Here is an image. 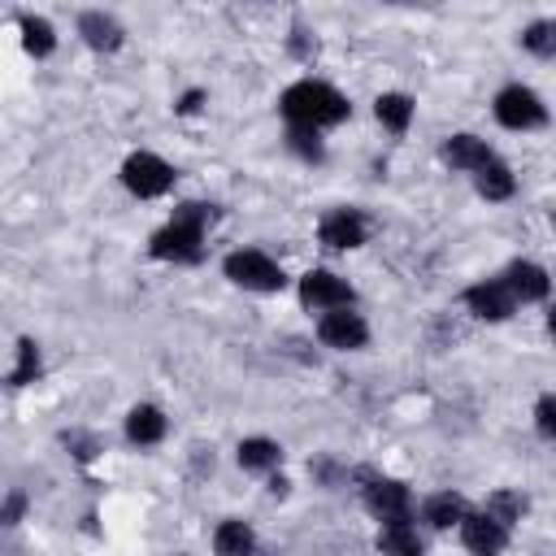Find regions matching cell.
Wrapping results in <instances>:
<instances>
[{
    "instance_id": "6da1fadb",
    "label": "cell",
    "mask_w": 556,
    "mask_h": 556,
    "mask_svg": "<svg viewBox=\"0 0 556 556\" xmlns=\"http://www.w3.org/2000/svg\"><path fill=\"white\" fill-rule=\"evenodd\" d=\"M278 109H282V117H287L291 126H313V130L334 126V122H343V117L352 113L348 96L334 91V87L321 83V78H300V83H291V87L278 96Z\"/></svg>"
},
{
    "instance_id": "7a4b0ae2",
    "label": "cell",
    "mask_w": 556,
    "mask_h": 556,
    "mask_svg": "<svg viewBox=\"0 0 556 556\" xmlns=\"http://www.w3.org/2000/svg\"><path fill=\"white\" fill-rule=\"evenodd\" d=\"M222 274H226L235 287H243V291H282V282H287V274L278 269V261L265 256V252H256V248L230 252V256L222 261Z\"/></svg>"
},
{
    "instance_id": "3957f363",
    "label": "cell",
    "mask_w": 556,
    "mask_h": 556,
    "mask_svg": "<svg viewBox=\"0 0 556 556\" xmlns=\"http://www.w3.org/2000/svg\"><path fill=\"white\" fill-rule=\"evenodd\" d=\"M174 165L169 161H161L156 152H130L126 161H122V182H126V191L130 195H139V200H156V195H165L169 187H174Z\"/></svg>"
},
{
    "instance_id": "277c9868",
    "label": "cell",
    "mask_w": 556,
    "mask_h": 556,
    "mask_svg": "<svg viewBox=\"0 0 556 556\" xmlns=\"http://www.w3.org/2000/svg\"><path fill=\"white\" fill-rule=\"evenodd\" d=\"M365 508H369L382 526H408V521H413V495H408V486L395 482V478L365 473Z\"/></svg>"
},
{
    "instance_id": "5b68a950",
    "label": "cell",
    "mask_w": 556,
    "mask_h": 556,
    "mask_svg": "<svg viewBox=\"0 0 556 556\" xmlns=\"http://www.w3.org/2000/svg\"><path fill=\"white\" fill-rule=\"evenodd\" d=\"M148 252H152L156 261H174V265H187V261H200V252H204V226H195V222H178V217H169V226H161V230L152 235V243H148Z\"/></svg>"
},
{
    "instance_id": "8992f818",
    "label": "cell",
    "mask_w": 556,
    "mask_h": 556,
    "mask_svg": "<svg viewBox=\"0 0 556 556\" xmlns=\"http://www.w3.org/2000/svg\"><path fill=\"white\" fill-rule=\"evenodd\" d=\"M495 122L508 126V130H534V126L547 122V109H543V100L530 87L513 83V87H504L495 96Z\"/></svg>"
},
{
    "instance_id": "52a82bcc",
    "label": "cell",
    "mask_w": 556,
    "mask_h": 556,
    "mask_svg": "<svg viewBox=\"0 0 556 556\" xmlns=\"http://www.w3.org/2000/svg\"><path fill=\"white\" fill-rule=\"evenodd\" d=\"M300 300H304V308L334 313V308H352L356 291H352L339 274H330V269H308V274L300 278Z\"/></svg>"
},
{
    "instance_id": "ba28073f",
    "label": "cell",
    "mask_w": 556,
    "mask_h": 556,
    "mask_svg": "<svg viewBox=\"0 0 556 556\" xmlns=\"http://www.w3.org/2000/svg\"><path fill=\"white\" fill-rule=\"evenodd\" d=\"M317 339H321L326 348L356 352V348L369 343V326H365L361 313H352V308H334V313H321V321H317Z\"/></svg>"
},
{
    "instance_id": "9c48e42d",
    "label": "cell",
    "mask_w": 556,
    "mask_h": 556,
    "mask_svg": "<svg viewBox=\"0 0 556 556\" xmlns=\"http://www.w3.org/2000/svg\"><path fill=\"white\" fill-rule=\"evenodd\" d=\"M317 239H321L326 248H334V252H348V248H361V243L369 239V222H365V213H356V208H334V213L321 217Z\"/></svg>"
},
{
    "instance_id": "30bf717a",
    "label": "cell",
    "mask_w": 556,
    "mask_h": 556,
    "mask_svg": "<svg viewBox=\"0 0 556 556\" xmlns=\"http://www.w3.org/2000/svg\"><path fill=\"white\" fill-rule=\"evenodd\" d=\"M465 304H469V313L482 317V321H508L513 308H517V300H513V291L504 287V278H500V282H473V287L465 291Z\"/></svg>"
},
{
    "instance_id": "8fae6325",
    "label": "cell",
    "mask_w": 556,
    "mask_h": 556,
    "mask_svg": "<svg viewBox=\"0 0 556 556\" xmlns=\"http://www.w3.org/2000/svg\"><path fill=\"white\" fill-rule=\"evenodd\" d=\"M460 543H465L469 552H478V556H495V552H504V543H508V526H500L491 513H469V517L460 521Z\"/></svg>"
},
{
    "instance_id": "7c38bea8",
    "label": "cell",
    "mask_w": 556,
    "mask_h": 556,
    "mask_svg": "<svg viewBox=\"0 0 556 556\" xmlns=\"http://www.w3.org/2000/svg\"><path fill=\"white\" fill-rule=\"evenodd\" d=\"M504 287L513 291V300L534 304V300H547L552 278H547V269H543V265H534V261H513V265L504 269Z\"/></svg>"
},
{
    "instance_id": "4fadbf2b",
    "label": "cell",
    "mask_w": 556,
    "mask_h": 556,
    "mask_svg": "<svg viewBox=\"0 0 556 556\" xmlns=\"http://www.w3.org/2000/svg\"><path fill=\"white\" fill-rule=\"evenodd\" d=\"M439 156H443L452 169H460V174H478L486 161H495L491 148H486V139H478V135H452Z\"/></svg>"
},
{
    "instance_id": "5bb4252c",
    "label": "cell",
    "mask_w": 556,
    "mask_h": 556,
    "mask_svg": "<svg viewBox=\"0 0 556 556\" xmlns=\"http://www.w3.org/2000/svg\"><path fill=\"white\" fill-rule=\"evenodd\" d=\"M78 35H83V43L96 48V52H117V48H122V26H117V17H109V13H100V9H87V13L78 17Z\"/></svg>"
},
{
    "instance_id": "9a60e30c",
    "label": "cell",
    "mask_w": 556,
    "mask_h": 556,
    "mask_svg": "<svg viewBox=\"0 0 556 556\" xmlns=\"http://www.w3.org/2000/svg\"><path fill=\"white\" fill-rule=\"evenodd\" d=\"M126 439H130L135 447L161 443V439H165V413H161L156 404H135V408L126 413Z\"/></svg>"
},
{
    "instance_id": "2e32d148",
    "label": "cell",
    "mask_w": 556,
    "mask_h": 556,
    "mask_svg": "<svg viewBox=\"0 0 556 556\" xmlns=\"http://www.w3.org/2000/svg\"><path fill=\"white\" fill-rule=\"evenodd\" d=\"M465 517H469V504H465V495H456V491H439V495H430V500L421 504V521H430L434 530L460 526Z\"/></svg>"
},
{
    "instance_id": "e0dca14e",
    "label": "cell",
    "mask_w": 556,
    "mask_h": 556,
    "mask_svg": "<svg viewBox=\"0 0 556 556\" xmlns=\"http://www.w3.org/2000/svg\"><path fill=\"white\" fill-rule=\"evenodd\" d=\"M252 547H256V534H252V526L239 521V517H226V521L213 530V552H217V556H248Z\"/></svg>"
},
{
    "instance_id": "ac0fdd59",
    "label": "cell",
    "mask_w": 556,
    "mask_h": 556,
    "mask_svg": "<svg viewBox=\"0 0 556 556\" xmlns=\"http://www.w3.org/2000/svg\"><path fill=\"white\" fill-rule=\"evenodd\" d=\"M374 117H378L391 135H404L408 122H413V100H408L404 91H382V96L374 100Z\"/></svg>"
},
{
    "instance_id": "d6986e66",
    "label": "cell",
    "mask_w": 556,
    "mask_h": 556,
    "mask_svg": "<svg viewBox=\"0 0 556 556\" xmlns=\"http://www.w3.org/2000/svg\"><path fill=\"white\" fill-rule=\"evenodd\" d=\"M473 182H478V195H482V200H508V195L517 191V178H513V169H508L504 161H486V165L473 174Z\"/></svg>"
},
{
    "instance_id": "ffe728a7",
    "label": "cell",
    "mask_w": 556,
    "mask_h": 556,
    "mask_svg": "<svg viewBox=\"0 0 556 556\" xmlns=\"http://www.w3.org/2000/svg\"><path fill=\"white\" fill-rule=\"evenodd\" d=\"M17 30H22V48H26L30 56H48V52L56 48V30H52L48 17L22 13V17H17Z\"/></svg>"
},
{
    "instance_id": "44dd1931",
    "label": "cell",
    "mask_w": 556,
    "mask_h": 556,
    "mask_svg": "<svg viewBox=\"0 0 556 556\" xmlns=\"http://www.w3.org/2000/svg\"><path fill=\"white\" fill-rule=\"evenodd\" d=\"M378 552L382 556H426V543L413 526H382L378 530Z\"/></svg>"
},
{
    "instance_id": "7402d4cb",
    "label": "cell",
    "mask_w": 556,
    "mask_h": 556,
    "mask_svg": "<svg viewBox=\"0 0 556 556\" xmlns=\"http://www.w3.org/2000/svg\"><path fill=\"white\" fill-rule=\"evenodd\" d=\"M239 465H243V469H278V465H282V447H278L274 439L252 434V439L239 443Z\"/></svg>"
},
{
    "instance_id": "603a6c76",
    "label": "cell",
    "mask_w": 556,
    "mask_h": 556,
    "mask_svg": "<svg viewBox=\"0 0 556 556\" xmlns=\"http://www.w3.org/2000/svg\"><path fill=\"white\" fill-rule=\"evenodd\" d=\"M287 148H291L300 161H313V165L326 156L321 130H313V126H291V130H287Z\"/></svg>"
},
{
    "instance_id": "cb8c5ba5",
    "label": "cell",
    "mask_w": 556,
    "mask_h": 556,
    "mask_svg": "<svg viewBox=\"0 0 556 556\" xmlns=\"http://www.w3.org/2000/svg\"><path fill=\"white\" fill-rule=\"evenodd\" d=\"M39 378V343L35 339H17V365L9 369V387H26Z\"/></svg>"
},
{
    "instance_id": "d4e9b609",
    "label": "cell",
    "mask_w": 556,
    "mask_h": 556,
    "mask_svg": "<svg viewBox=\"0 0 556 556\" xmlns=\"http://www.w3.org/2000/svg\"><path fill=\"white\" fill-rule=\"evenodd\" d=\"M482 513H491L500 526H513V521H521V513H526V500L517 495V491H495L491 500H486V508Z\"/></svg>"
},
{
    "instance_id": "484cf974",
    "label": "cell",
    "mask_w": 556,
    "mask_h": 556,
    "mask_svg": "<svg viewBox=\"0 0 556 556\" xmlns=\"http://www.w3.org/2000/svg\"><path fill=\"white\" fill-rule=\"evenodd\" d=\"M521 43L539 56H556V22H530L521 30Z\"/></svg>"
},
{
    "instance_id": "4316f807",
    "label": "cell",
    "mask_w": 556,
    "mask_h": 556,
    "mask_svg": "<svg viewBox=\"0 0 556 556\" xmlns=\"http://www.w3.org/2000/svg\"><path fill=\"white\" fill-rule=\"evenodd\" d=\"M534 430L543 439H556V395H539V404H534Z\"/></svg>"
},
{
    "instance_id": "83f0119b",
    "label": "cell",
    "mask_w": 556,
    "mask_h": 556,
    "mask_svg": "<svg viewBox=\"0 0 556 556\" xmlns=\"http://www.w3.org/2000/svg\"><path fill=\"white\" fill-rule=\"evenodd\" d=\"M287 48H291L300 61H313V56H317V39H313L304 26H291V39H287Z\"/></svg>"
},
{
    "instance_id": "f1b7e54d",
    "label": "cell",
    "mask_w": 556,
    "mask_h": 556,
    "mask_svg": "<svg viewBox=\"0 0 556 556\" xmlns=\"http://www.w3.org/2000/svg\"><path fill=\"white\" fill-rule=\"evenodd\" d=\"M22 513H26V495H22V491H9L0 521H4V526H17V521H22Z\"/></svg>"
},
{
    "instance_id": "f546056e",
    "label": "cell",
    "mask_w": 556,
    "mask_h": 556,
    "mask_svg": "<svg viewBox=\"0 0 556 556\" xmlns=\"http://www.w3.org/2000/svg\"><path fill=\"white\" fill-rule=\"evenodd\" d=\"M65 443L74 447V456H78V460H91V456L100 452V447H96V439H87V434H65Z\"/></svg>"
},
{
    "instance_id": "4dcf8cb0",
    "label": "cell",
    "mask_w": 556,
    "mask_h": 556,
    "mask_svg": "<svg viewBox=\"0 0 556 556\" xmlns=\"http://www.w3.org/2000/svg\"><path fill=\"white\" fill-rule=\"evenodd\" d=\"M200 104H204V91H200V87H195V91H182V100H178V104H174V109H178V113H195V109H200Z\"/></svg>"
},
{
    "instance_id": "1f68e13d",
    "label": "cell",
    "mask_w": 556,
    "mask_h": 556,
    "mask_svg": "<svg viewBox=\"0 0 556 556\" xmlns=\"http://www.w3.org/2000/svg\"><path fill=\"white\" fill-rule=\"evenodd\" d=\"M287 491H291V482H287L282 473H274V478H269V495H287Z\"/></svg>"
},
{
    "instance_id": "d6a6232c",
    "label": "cell",
    "mask_w": 556,
    "mask_h": 556,
    "mask_svg": "<svg viewBox=\"0 0 556 556\" xmlns=\"http://www.w3.org/2000/svg\"><path fill=\"white\" fill-rule=\"evenodd\" d=\"M547 330H552V334H556V304H552V308H547Z\"/></svg>"
},
{
    "instance_id": "836d02e7",
    "label": "cell",
    "mask_w": 556,
    "mask_h": 556,
    "mask_svg": "<svg viewBox=\"0 0 556 556\" xmlns=\"http://www.w3.org/2000/svg\"><path fill=\"white\" fill-rule=\"evenodd\" d=\"M248 556H269V552H265V547H252V552H248Z\"/></svg>"
},
{
    "instance_id": "e575fe53",
    "label": "cell",
    "mask_w": 556,
    "mask_h": 556,
    "mask_svg": "<svg viewBox=\"0 0 556 556\" xmlns=\"http://www.w3.org/2000/svg\"><path fill=\"white\" fill-rule=\"evenodd\" d=\"M552 222H556V213H552Z\"/></svg>"
}]
</instances>
